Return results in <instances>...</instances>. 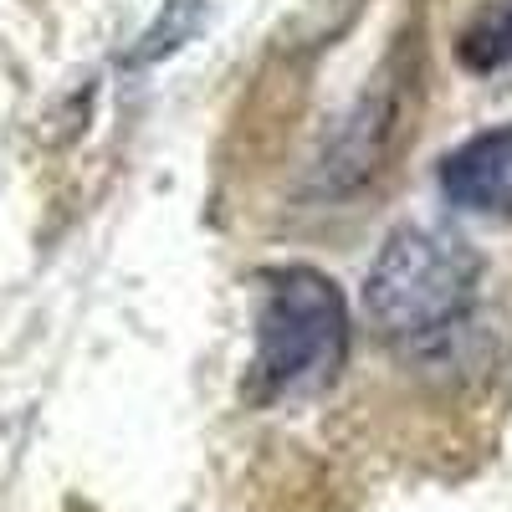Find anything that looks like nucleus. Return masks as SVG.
<instances>
[{
	"instance_id": "f257e3e1",
	"label": "nucleus",
	"mask_w": 512,
	"mask_h": 512,
	"mask_svg": "<svg viewBox=\"0 0 512 512\" xmlns=\"http://www.w3.org/2000/svg\"><path fill=\"white\" fill-rule=\"evenodd\" d=\"M482 256L461 236L405 226L379 246L364 277V318L384 344L415 359H441L472 323Z\"/></svg>"
},
{
	"instance_id": "f03ea898",
	"label": "nucleus",
	"mask_w": 512,
	"mask_h": 512,
	"mask_svg": "<svg viewBox=\"0 0 512 512\" xmlns=\"http://www.w3.org/2000/svg\"><path fill=\"white\" fill-rule=\"evenodd\" d=\"M349 354V308L333 277L313 267H287L272 277L262 318H256L251 400L272 405L313 395L344 369Z\"/></svg>"
},
{
	"instance_id": "7ed1b4c3",
	"label": "nucleus",
	"mask_w": 512,
	"mask_h": 512,
	"mask_svg": "<svg viewBox=\"0 0 512 512\" xmlns=\"http://www.w3.org/2000/svg\"><path fill=\"white\" fill-rule=\"evenodd\" d=\"M415 134V62L410 52H395L379 67V77L364 88V98L354 103V113L344 118V128L333 134V144L323 149L313 185L318 195H359L364 185H374L390 159L400 154V144Z\"/></svg>"
},
{
	"instance_id": "20e7f679",
	"label": "nucleus",
	"mask_w": 512,
	"mask_h": 512,
	"mask_svg": "<svg viewBox=\"0 0 512 512\" xmlns=\"http://www.w3.org/2000/svg\"><path fill=\"white\" fill-rule=\"evenodd\" d=\"M441 195L472 216H512V123L466 139L441 164Z\"/></svg>"
},
{
	"instance_id": "39448f33",
	"label": "nucleus",
	"mask_w": 512,
	"mask_h": 512,
	"mask_svg": "<svg viewBox=\"0 0 512 512\" xmlns=\"http://www.w3.org/2000/svg\"><path fill=\"white\" fill-rule=\"evenodd\" d=\"M461 62L472 72H502L512 67V0H492L477 11V21L461 31Z\"/></svg>"
}]
</instances>
